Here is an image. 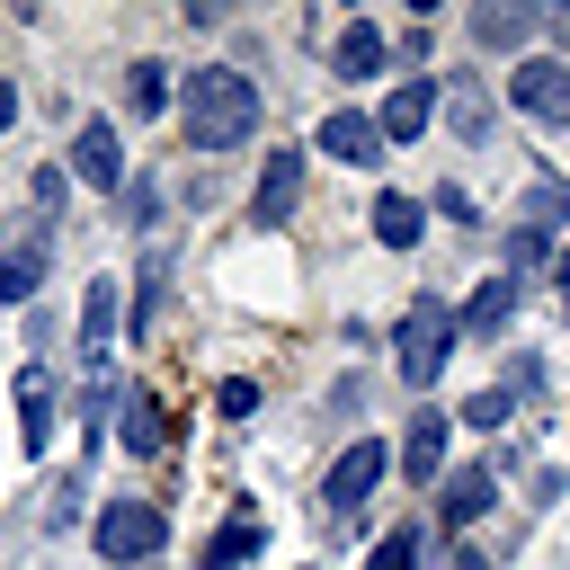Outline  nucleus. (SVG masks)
Instances as JSON below:
<instances>
[{
  "instance_id": "15",
  "label": "nucleus",
  "mask_w": 570,
  "mask_h": 570,
  "mask_svg": "<svg viewBox=\"0 0 570 570\" xmlns=\"http://www.w3.org/2000/svg\"><path fill=\"white\" fill-rule=\"evenodd\" d=\"M107 330H116V276H98L89 294H80V356L107 374Z\"/></svg>"
},
{
  "instance_id": "21",
  "label": "nucleus",
  "mask_w": 570,
  "mask_h": 570,
  "mask_svg": "<svg viewBox=\"0 0 570 570\" xmlns=\"http://www.w3.org/2000/svg\"><path fill=\"white\" fill-rule=\"evenodd\" d=\"M116 436H125V454H160V445H169V428H160V401H142V392H134Z\"/></svg>"
},
{
  "instance_id": "22",
  "label": "nucleus",
  "mask_w": 570,
  "mask_h": 570,
  "mask_svg": "<svg viewBox=\"0 0 570 570\" xmlns=\"http://www.w3.org/2000/svg\"><path fill=\"white\" fill-rule=\"evenodd\" d=\"M125 107H134V116H160V107H169V62H134V71H125Z\"/></svg>"
},
{
  "instance_id": "12",
  "label": "nucleus",
  "mask_w": 570,
  "mask_h": 570,
  "mask_svg": "<svg viewBox=\"0 0 570 570\" xmlns=\"http://www.w3.org/2000/svg\"><path fill=\"white\" fill-rule=\"evenodd\" d=\"M18 445H27V454L53 445V374H45V365L18 374Z\"/></svg>"
},
{
  "instance_id": "9",
  "label": "nucleus",
  "mask_w": 570,
  "mask_h": 570,
  "mask_svg": "<svg viewBox=\"0 0 570 570\" xmlns=\"http://www.w3.org/2000/svg\"><path fill=\"white\" fill-rule=\"evenodd\" d=\"M428 116H436V80H401V89L383 98V116H374V125H383V142H419V134H428Z\"/></svg>"
},
{
  "instance_id": "31",
  "label": "nucleus",
  "mask_w": 570,
  "mask_h": 570,
  "mask_svg": "<svg viewBox=\"0 0 570 570\" xmlns=\"http://www.w3.org/2000/svg\"><path fill=\"white\" fill-rule=\"evenodd\" d=\"M543 27H552V36H561V45H570V9H552V18H543Z\"/></svg>"
},
{
  "instance_id": "26",
  "label": "nucleus",
  "mask_w": 570,
  "mask_h": 570,
  "mask_svg": "<svg viewBox=\"0 0 570 570\" xmlns=\"http://www.w3.org/2000/svg\"><path fill=\"white\" fill-rule=\"evenodd\" d=\"M214 410H223V419H249V410H258V383H249V374H232V383L214 392Z\"/></svg>"
},
{
  "instance_id": "5",
  "label": "nucleus",
  "mask_w": 570,
  "mask_h": 570,
  "mask_svg": "<svg viewBox=\"0 0 570 570\" xmlns=\"http://www.w3.org/2000/svg\"><path fill=\"white\" fill-rule=\"evenodd\" d=\"M508 89H517V107H525V116L570 125V62H517V71H508Z\"/></svg>"
},
{
  "instance_id": "1",
  "label": "nucleus",
  "mask_w": 570,
  "mask_h": 570,
  "mask_svg": "<svg viewBox=\"0 0 570 570\" xmlns=\"http://www.w3.org/2000/svg\"><path fill=\"white\" fill-rule=\"evenodd\" d=\"M249 134H258V89L240 71H187V142L214 160V151H232Z\"/></svg>"
},
{
  "instance_id": "13",
  "label": "nucleus",
  "mask_w": 570,
  "mask_h": 570,
  "mask_svg": "<svg viewBox=\"0 0 570 570\" xmlns=\"http://www.w3.org/2000/svg\"><path fill=\"white\" fill-rule=\"evenodd\" d=\"M445 428H454L445 410H419V419H410V436H401V472H410L419 490H428V472L445 463Z\"/></svg>"
},
{
  "instance_id": "28",
  "label": "nucleus",
  "mask_w": 570,
  "mask_h": 570,
  "mask_svg": "<svg viewBox=\"0 0 570 570\" xmlns=\"http://www.w3.org/2000/svg\"><path fill=\"white\" fill-rule=\"evenodd\" d=\"M436 214H445V223H481V214H472V196H463V187H436Z\"/></svg>"
},
{
  "instance_id": "6",
  "label": "nucleus",
  "mask_w": 570,
  "mask_h": 570,
  "mask_svg": "<svg viewBox=\"0 0 570 570\" xmlns=\"http://www.w3.org/2000/svg\"><path fill=\"white\" fill-rule=\"evenodd\" d=\"M294 196H303V151L285 142V151H267V169H258V196H249V223H285L294 214Z\"/></svg>"
},
{
  "instance_id": "18",
  "label": "nucleus",
  "mask_w": 570,
  "mask_h": 570,
  "mask_svg": "<svg viewBox=\"0 0 570 570\" xmlns=\"http://www.w3.org/2000/svg\"><path fill=\"white\" fill-rule=\"evenodd\" d=\"M419 232H428V205L419 196H383L374 205V240L383 249H419Z\"/></svg>"
},
{
  "instance_id": "7",
  "label": "nucleus",
  "mask_w": 570,
  "mask_h": 570,
  "mask_svg": "<svg viewBox=\"0 0 570 570\" xmlns=\"http://www.w3.org/2000/svg\"><path fill=\"white\" fill-rule=\"evenodd\" d=\"M321 151H330V160H356V169H374L392 142H383V125H374L365 107H338V116L321 125Z\"/></svg>"
},
{
  "instance_id": "27",
  "label": "nucleus",
  "mask_w": 570,
  "mask_h": 570,
  "mask_svg": "<svg viewBox=\"0 0 570 570\" xmlns=\"http://www.w3.org/2000/svg\"><path fill=\"white\" fill-rule=\"evenodd\" d=\"M543 240H552V232H534V223H517V232H508V267H534V258H543Z\"/></svg>"
},
{
  "instance_id": "17",
  "label": "nucleus",
  "mask_w": 570,
  "mask_h": 570,
  "mask_svg": "<svg viewBox=\"0 0 570 570\" xmlns=\"http://www.w3.org/2000/svg\"><path fill=\"white\" fill-rule=\"evenodd\" d=\"M330 71H338V80H374V71H383V36H374L365 18H356V27H338V53H330Z\"/></svg>"
},
{
  "instance_id": "10",
  "label": "nucleus",
  "mask_w": 570,
  "mask_h": 570,
  "mask_svg": "<svg viewBox=\"0 0 570 570\" xmlns=\"http://www.w3.org/2000/svg\"><path fill=\"white\" fill-rule=\"evenodd\" d=\"M436 107H445V125H454V142H490V89H481L472 71H454V80L436 89Z\"/></svg>"
},
{
  "instance_id": "32",
  "label": "nucleus",
  "mask_w": 570,
  "mask_h": 570,
  "mask_svg": "<svg viewBox=\"0 0 570 570\" xmlns=\"http://www.w3.org/2000/svg\"><path fill=\"white\" fill-rule=\"evenodd\" d=\"M561 312H570V267H561Z\"/></svg>"
},
{
  "instance_id": "14",
  "label": "nucleus",
  "mask_w": 570,
  "mask_h": 570,
  "mask_svg": "<svg viewBox=\"0 0 570 570\" xmlns=\"http://www.w3.org/2000/svg\"><path fill=\"white\" fill-rule=\"evenodd\" d=\"M508 321H517V276H481V294L463 312V338H499Z\"/></svg>"
},
{
  "instance_id": "23",
  "label": "nucleus",
  "mask_w": 570,
  "mask_h": 570,
  "mask_svg": "<svg viewBox=\"0 0 570 570\" xmlns=\"http://www.w3.org/2000/svg\"><path fill=\"white\" fill-rule=\"evenodd\" d=\"M525 223H534V232H552V223H570V187H561L552 169L534 178V196H525Z\"/></svg>"
},
{
  "instance_id": "25",
  "label": "nucleus",
  "mask_w": 570,
  "mask_h": 570,
  "mask_svg": "<svg viewBox=\"0 0 570 570\" xmlns=\"http://www.w3.org/2000/svg\"><path fill=\"white\" fill-rule=\"evenodd\" d=\"M419 543H428L419 525H392V534L374 543V561H365V570H419Z\"/></svg>"
},
{
  "instance_id": "16",
  "label": "nucleus",
  "mask_w": 570,
  "mask_h": 570,
  "mask_svg": "<svg viewBox=\"0 0 570 570\" xmlns=\"http://www.w3.org/2000/svg\"><path fill=\"white\" fill-rule=\"evenodd\" d=\"M490 490H499V463H463V472L445 481V525H472V517L490 508Z\"/></svg>"
},
{
  "instance_id": "30",
  "label": "nucleus",
  "mask_w": 570,
  "mask_h": 570,
  "mask_svg": "<svg viewBox=\"0 0 570 570\" xmlns=\"http://www.w3.org/2000/svg\"><path fill=\"white\" fill-rule=\"evenodd\" d=\"M9 116H18V89H9V80H0V134H9Z\"/></svg>"
},
{
  "instance_id": "8",
  "label": "nucleus",
  "mask_w": 570,
  "mask_h": 570,
  "mask_svg": "<svg viewBox=\"0 0 570 570\" xmlns=\"http://www.w3.org/2000/svg\"><path fill=\"white\" fill-rule=\"evenodd\" d=\"M45 249H53V232H45V214H36V232L0 249V303H27V294L45 285Z\"/></svg>"
},
{
  "instance_id": "4",
  "label": "nucleus",
  "mask_w": 570,
  "mask_h": 570,
  "mask_svg": "<svg viewBox=\"0 0 570 570\" xmlns=\"http://www.w3.org/2000/svg\"><path fill=\"white\" fill-rule=\"evenodd\" d=\"M383 463H392V454H383V436H356V445H347V454L330 463V517H356V508L374 499Z\"/></svg>"
},
{
  "instance_id": "19",
  "label": "nucleus",
  "mask_w": 570,
  "mask_h": 570,
  "mask_svg": "<svg viewBox=\"0 0 570 570\" xmlns=\"http://www.w3.org/2000/svg\"><path fill=\"white\" fill-rule=\"evenodd\" d=\"M472 36H481V45H525V36H534V9H517V0H481V9H472Z\"/></svg>"
},
{
  "instance_id": "11",
  "label": "nucleus",
  "mask_w": 570,
  "mask_h": 570,
  "mask_svg": "<svg viewBox=\"0 0 570 570\" xmlns=\"http://www.w3.org/2000/svg\"><path fill=\"white\" fill-rule=\"evenodd\" d=\"M71 169H80V187H125V142H116V125H80Z\"/></svg>"
},
{
  "instance_id": "3",
  "label": "nucleus",
  "mask_w": 570,
  "mask_h": 570,
  "mask_svg": "<svg viewBox=\"0 0 570 570\" xmlns=\"http://www.w3.org/2000/svg\"><path fill=\"white\" fill-rule=\"evenodd\" d=\"M160 534H169V517H160L151 499H107V517H98V552H107V561H125V570H134V561H151V552H160Z\"/></svg>"
},
{
  "instance_id": "29",
  "label": "nucleus",
  "mask_w": 570,
  "mask_h": 570,
  "mask_svg": "<svg viewBox=\"0 0 570 570\" xmlns=\"http://www.w3.org/2000/svg\"><path fill=\"white\" fill-rule=\"evenodd\" d=\"M454 570H490V552H472V543H463V552H454Z\"/></svg>"
},
{
  "instance_id": "33",
  "label": "nucleus",
  "mask_w": 570,
  "mask_h": 570,
  "mask_svg": "<svg viewBox=\"0 0 570 570\" xmlns=\"http://www.w3.org/2000/svg\"><path fill=\"white\" fill-rule=\"evenodd\" d=\"M561 267H570V258H561Z\"/></svg>"
},
{
  "instance_id": "2",
  "label": "nucleus",
  "mask_w": 570,
  "mask_h": 570,
  "mask_svg": "<svg viewBox=\"0 0 570 570\" xmlns=\"http://www.w3.org/2000/svg\"><path fill=\"white\" fill-rule=\"evenodd\" d=\"M454 338H463V321L436 303V294H419L410 312H401V330H392V356H401V383H436L445 374V356H454Z\"/></svg>"
},
{
  "instance_id": "20",
  "label": "nucleus",
  "mask_w": 570,
  "mask_h": 570,
  "mask_svg": "<svg viewBox=\"0 0 570 570\" xmlns=\"http://www.w3.org/2000/svg\"><path fill=\"white\" fill-rule=\"evenodd\" d=\"M258 543H267V525H258V517H232V525L205 543V570H240V561H258Z\"/></svg>"
},
{
  "instance_id": "24",
  "label": "nucleus",
  "mask_w": 570,
  "mask_h": 570,
  "mask_svg": "<svg viewBox=\"0 0 570 570\" xmlns=\"http://www.w3.org/2000/svg\"><path fill=\"white\" fill-rule=\"evenodd\" d=\"M508 419H517V392H508V383H490V392L463 401V428H508Z\"/></svg>"
}]
</instances>
